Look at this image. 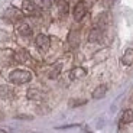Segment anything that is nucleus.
<instances>
[{
    "instance_id": "f257e3e1",
    "label": "nucleus",
    "mask_w": 133,
    "mask_h": 133,
    "mask_svg": "<svg viewBox=\"0 0 133 133\" xmlns=\"http://www.w3.org/2000/svg\"><path fill=\"white\" fill-rule=\"evenodd\" d=\"M30 80H32V74L26 70H15L9 74V81L12 84H16V85L26 84Z\"/></svg>"
},
{
    "instance_id": "f03ea898",
    "label": "nucleus",
    "mask_w": 133,
    "mask_h": 133,
    "mask_svg": "<svg viewBox=\"0 0 133 133\" xmlns=\"http://www.w3.org/2000/svg\"><path fill=\"white\" fill-rule=\"evenodd\" d=\"M35 43H36L38 49L45 52V51H48L51 46V39H49L48 35H45V33H39L36 36V39H35Z\"/></svg>"
},
{
    "instance_id": "7ed1b4c3",
    "label": "nucleus",
    "mask_w": 133,
    "mask_h": 133,
    "mask_svg": "<svg viewBox=\"0 0 133 133\" xmlns=\"http://www.w3.org/2000/svg\"><path fill=\"white\" fill-rule=\"evenodd\" d=\"M4 17L10 22H20L23 19V12H20L16 7H9V9L4 12Z\"/></svg>"
},
{
    "instance_id": "20e7f679",
    "label": "nucleus",
    "mask_w": 133,
    "mask_h": 133,
    "mask_svg": "<svg viewBox=\"0 0 133 133\" xmlns=\"http://www.w3.org/2000/svg\"><path fill=\"white\" fill-rule=\"evenodd\" d=\"M22 12H23V15L35 16V15H38V6L32 0H23L22 2Z\"/></svg>"
},
{
    "instance_id": "39448f33",
    "label": "nucleus",
    "mask_w": 133,
    "mask_h": 133,
    "mask_svg": "<svg viewBox=\"0 0 133 133\" xmlns=\"http://www.w3.org/2000/svg\"><path fill=\"white\" fill-rule=\"evenodd\" d=\"M87 13V6L84 2H78V3L74 6V12H72V16L74 19L77 20V22H80L81 19H83L84 16H85Z\"/></svg>"
},
{
    "instance_id": "423d86ee",
    "label": "nucleus",
    "mask_w": 133,
    "mask_h": 133,
    "mask_svg": "<svg viewBox=\"0 0 133 133\" xmlns=\"http://www.w3.org/2000/svg\"><path fill=\"white\" fill-rule=\"evenodd\" d=\"M13 58H15V64H26L30 59V55L26 49H19L16 52H13Z\"/></svg>"
},
{
    "instance_id": "0eeeda50",
    "label": "nucleus",
    "mask_w": 133,
    "mask_h": 133,
    "mask_svg": "<svg viewBox=\"0 0 133 133\" xmlns=\"http://www.w3.org/2000/svg\"><path fill=\"white\" fill-rule=\"evenodd\" d=\"M87 75V70L83 68V66H75L72 70L70 71V78L71 80H80L83 77Z\"/></svg>"
},
{
    "instance_id": "6e6552de",
    "label": "nucleus",
    "mask_w": 133,
    "mask_h": 133,
    "mask_svg": "<svg viewBox=\"0 0 133 133\" xmlns=\"http://www.w3.org/2000/svg\"><path fill=\"white\" fill-rule=\"evenodd\" d=\"M103 38V29L100 28H93L90 30V35H88V42H100Z\"/></svg>"
},
{
    "instance_id": "1a4fd4ad",
    "label": "nucleus",
    "mask_w": 133,
    "mask_h": 133,
    "mask_svg": "<svg viewBox=\"0 0 133 133\" xmlns=\"http://www.w3.org/2000/svg\"><path fill=\"white\" fill-rule=\"evenodd\" d=\"M17 32H19V35H22V36L29 38L30 35H32V28L28 23H25V22H20V23L17 25Z\"/></svg>"
},
{
    "instance_id": "9d476101",
    "label": "nucleus",
    "mask_w": 133,
    "mask_h": 133,
    "mask_svg": "<svg viewBox=\"0 0 133 133\" xmlns=\"http://www.w3.org/2000/svg\"><path fill=\"white\" fill-rule=\"evenodd\" d=\"M106 93H107V85H106V84L97 85L96 88H94V91H93V98H96V100L103 98V97L106 96Z\"/></svg>"
},
{
    "instance_id": "9b49d317",
    "label": "nucleus",
    "mask_w": 133,
    "mask_h": 133,
    "mask_svg": "<svg viewBox=\"0 0 133 133\" xmlns=\"http://www.w3.org/2000/svg\"><path fill=\"white\" fill-rule=\"evenodd\" d=\"M122 62H123V65H133V48L126 49V52L122 57Z\"/></svg>"
},
{
    "instance_id": "f8f14e48",
    "label": "nucleus",
    "mask_w": 133,
    "mask_h": 133,
    "mask_svg": "<svg viewBox=\"0 0 133 133\" xmlns=\"http://www.w3.org/2000/svg\"><path fill=\"white\" fill-rule=\"evenodd\" d=\"M78 42H80V35L77 30H71L70 35H68V43H70L72 48L78 46Z\"/></svg>"
},
{
    "instance_id": "ddd939ff",
    "label": "nucleus",
    "mask_w": 133,
    "mask_h": 133,
    "mask_svg": "<svg viewBox=\"0 0 133 133\" xmlns=\"http://www.w3.org/2000/svg\"><path fill=\"white\" fill-rule=\"evenodd\" d=\"M57 7H58L59 15H62V16H65L68 13V10H70V6L66 3V0H57Z\"/></svg>"
},
{
    "instance_id": "4468645a",
    "label": "nucleus",
    "mask_w": 133,
    "mask_h": 133,
    "mask_svg": "<svg viewBox=\"0 0 133 133\" xmlns=\"http://www.w3.org/2000/svg\"><path fill=\"white\" fill-rule=\"evenodd\" d=\"M0 97L2 98H12L13 97V90L9 85H0Z\"/></svg>"
},
{
    "instance_id": "2eb2a0df",
    "label": "nucleus",
    "mask_w": 133,
    "mask_h": 133,
    "mask_svg": "<svg viewBox=\"0 0 133 133\" xmlns=\"http://www.w3.org/2000/svg\"><path fill=\"white\" fill-rule=\"evenodd\" d=\"M122 124H129L133 122V111L132 110H124L123 114H122V119H120Z\"/></svg>"
},
{
    "instance_id": "dca6fc26",
    "label": "nucleus",
    "mask_w": 133,
    "mask_h": 133,
    "mask_svg": "<svg viewBox=\"0 0 133 133\" xmlns=\"http://www.w3.org/2000/svg\"><path fill=\"white\" fill-rule=\"evenodd\" d=\"M109 13H101L98 16V19H97V28H100V29H103L104 26H107V23H109Z\"/></svg>"
},
{
    "instance_id": "f3484780",
    "label": "nucleus",
    "mask_w": 133,
    "mask_h": 133,
    "mask_svg": "<svg viewBox=\"0 0 133 133\" xmlns=\"http://www.w3.org/2000/svg\"><path fill=\"white\" fill-rule=\"evenodd\" d=\"M42 97H43V94L41 93L39 90H36V88H30L29 91H28V98L29 100H42Z\"/></svg>"
},
{
    "instance_id": "a211bd4d",
    "label": "nucleus",
    "mask_w": 133,
    "mask_h": 133,
    "mask_svg": "<svg viewBox=\"0 0 133 133\" xmlns=\"http://www.w3.org/2000/svg\"><path fill=\"white\" fill-rule=\"evenodd\" d=\"M61 70H62V65H61V64L54 65V66H52V70H51L49 74H48V77H49L51 80H55V78H58V75L61 74Z\"/></svg>"
},
{
    "instance_id": "6ab92c4d",
    "label": "nucleus",
    "mask_w": 133,
    "mask_h": 133,
    "mask_svg": "<svg viewBox=\"0 0 133 133\" xmlns=\"http://www.w3.org/2000/svg\"><path fill=\"white\" fill-rule=\"evenodd\" d=\"M85 103H87L85 100H71L70 106L71 107H78V106H83V104H85Z\"/></svg>"
},
{
    "instance_id": "aec40b11",
    "label": "nucleus",
    "mask_w": 133,
    "mask_h": 133,
    "mask_svg": "<svg viewBox=\"0 0 133 133\" xmlns=\"http://www.w3.org/2000/svg\"><path fill=\"white\" fill-rule=\"evenodd\" d=\"M41 4H42L43 9H49L54 4V0H41Z\"/></svg>"
},
{
    "instance_id": "412c9836",
    "label": "nucleus",
    "mask_w": 133,
    "mask_h": 133,
    "mask_svg": "<svg viewBox=\"0 0 133 133\" xmlns=\"http://www.w3.org/2000/svg\"><path fill=\"white\" fill-rule=\"evenodd\" d=\"M17 119H32V117H30V116H17Z\"/></svg>"
},
{
    "instance_id": "4be33fe9",
    "label": "nucleus",
    "mask_w": 133,
    "mask_h": 133,
    "mask_svg": "<svg viewBox=\"0 0 133 133\" xmlns=\"http://www.w3.org/2000/svg\"><path fill=\"white\" fill-rule=\"evenodd\" d=\"M3 119H4V114L2 113V111H0V120H3Z\"/></svg>"
},
{
    "instance_id": "5701e85b",
    "label": "nucleus",
    "mask_w": 133,
    "mask_h": 133,
    "mask_svg": "<svg viewBox=\"0 0 133 133\" xmlns=\"http://www.w3.org/2000/svg\"><path fill=\"white\" fill-rule=\"evenodd\" d=\"M80 2H81V0H80Z\"/></svg>"
}]
</instances>
